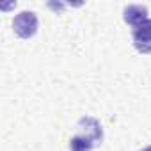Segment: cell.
<instances>
[{
	"mask_svg": "<svg viewBox=\"0 0 151 151\" xmlns=\"http://www.w3.org/2000/svg\"><path fill=\"white\" fill-rule=\"evenodd\" d=\"M13 29L14 32L23 37V39H29L36 34L37 30V16L32 13V11H23L20 14L14 16V22H13Z\"/></svg>",
	"mask_w": 151,
	"mask_h": 151,
	"instance_id": "1",
	"label": "cell"
},
{
	"mask_svg": "<svg viewBox=\"0 0 151 151\" xmlns=\"http://www.w3.org/2000/svg\"><path fill=\"white\" fill-rule=\"evenodd\" d=\"M140 151H151V146H147V147H144V149H140Z\"/></svg>",
	"mask_w": 151,
	"mask_h": 151,
	"instance_id": "6",
	"label": "cell"
},
{
	"mask_svg": "<svg viewBox=\"0 0 151 151\" xmlns=\"http://www.w3.org/2000/svg\"><path fill=\"white\" fill-rule=\"evenodd\" d=\"M147 20V7L144 6H128L124 9V22L132 27H137Z\"/></svg>",
	"mask_w": 151,
	"mask_h": 151,
	"instance_id": "4",
	"label": "cell"
},
{
	"mask_svg": "<svg viewBox=\"0 0 151 151\" xmlns=\"http://www.w3.org/2000/svg\"><path fill=\"white\" fill-rule=\"evenodd\" d=\"M132 37H133V46L140 53H151V20L147 18L144 23L133 27Z\"/></svg>",
	"mask_w": 151,
	"mask_h": 151,
	"instance_id": "2",
	"label": "cell"
},
{
	"mask_svg": "<svg viewBox=\"0 0 151 151\" xmlns=\"http://www.w3.org/2000/svg\"><path fill=\"white\" fill-rule=\"evenodd\" d=\"M78 128L82 130L80 135L89 137L94 144H96V142H101V137H103V135H101V126H100V123H98L96 119H91V117L82 119L80 124H78Z\"/></svg>",
	"mask_w": 151,
	"mask_h": 151,
	"instance_id": "3",
	"label": "cell"
},
{
	"mask_svg": "<svg viewBox=\"0 0 151 151\" xmlns=\"http://www.w3.org/2000/svg\"><path fill=\"white\" fill-rule=\"evenodd\" d=\"M93 146H94V142L89 137H84V135H77L69 140V149L71 151H91Z\"/></svg>",
	"mask_w": 151,
	"mask_h": 151,
	"instance_id": "5",
	"label": "cell"
}]
</instances>
